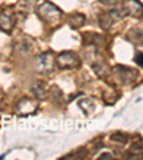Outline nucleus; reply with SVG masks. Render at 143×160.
I'll return each mask as SVG.
<instances>
[{"mask_svg": "<svg viewBox=\"0 0 143 160\" xmlns=\"http://www.w3.org/2000/svg\"><path fill=\"white\" fill-rule=\"evenodd\" d=\"M37 13L47 23H56L62 17V10L50 2H43L37 7Z\"/></svg>", "mask_w": 143, "mask_h": 160, "instance_id": "f257e3e1", "label": "nucleus"}, {"mask_svg": "<svg viewBox=\"0 0 143 160\" xmlns=\"http://www.w3.org/2000/svg\"><path fill=\"white\" fill-rule=\"evenodd\" d=\"M54 63L60 69H74L80 64V59L73 52H63L54 59Z\"/></svg>", "mask_w": 143, "mask_h": 160, "instance_id": "f03ea898", "label": "nucleus"}, {"mask_svg": "<svg viewBox=\"0 0 143 160\" xmlns=\"http://www.w3.org/2000/svg\"><path fill=\"white\" fill-rule=\"evenodd\" d=\"M14 24H16V16L12 9L0 10V30H3L4 33H10Z\"/></svg>", "mask_w": 143, "mask_h": 160, "instance_id": "7ed1b4c3", "label": "nucleus"}, {"mask_svg": "<svg viewBox=\"0 0 143 160\" xmlns=\"http://www.w3.org/2000/svg\"><path fill=\"white\" fill-rule=\"evenodd\" d=\"M36 63L39 67L40 73H50L53 70V64H54V57L52 52H47V53H42L40 56L36 57Z\"/></svg>", "mask_w": 143, "mask_h": 160, "instance_id": "20e7f679", "label": "nucleus"}, {"mask_svg": "<svg viewBox=\"0 0 143 160\" xmlns=\"http://www.w3.org/2000/svg\"><path fill=\"white\" fill-rule=\"evenodd\" d=\"M115 74H116L119 82H122V83H130V82H133L137 76V73L135 70L129 69V67H123V66L115 67Z\"/></svg>", "mask_w": 143, "mask_h": 160, "instance_id": "39448f33", "label": "nucleus"}, {"mask_svg": "<svg viewBox=\"0 0 143 160\" xmlns=\"http://www.w3.org/2000/svg\"><path fill=\"white\" fill-rule=\"evenodd\" d=\"M123 13L130 16H142V3L139 0H126Z\"/></svg>", "mask_w": 143, "mask_h": 160, "instance_id": "423d86ee", "label": "nucleus"}, {"mask_svg": "<svg viewBox=\"0 0 143 160\" xmlns=\"http://www.w3.org/2000/svg\"><path fill=\"white\" fill-rule=\"evenodd\" d=\"M36 109H37V104L34 103L33 100H29V99L20 100L19 103H17V106H16L17 112H19V113H23V114L33 113V112H36Z\"/></svg>", "mask_w": 143, "mask_h": 160, "instance_id": "0eeeda50", "label": "nucleus"}, {"mask_svg": "<svg viewBox=\"0 0 143 160\" xmlns=\"http://www.w3.org/2000/svg\"><path fill=\"white\" fill-rule=\"evenodd\" d=\"M32 93L37 97V99H43L46 96V84L43 82H36L32 86Z\"/></svg>", "mask_w": 143, "mask_h": 160, "instance_id": "6e6552de", "label": "nucleus"}, {"mask_svg": "<svg viewBox=\"0 0 143 160\" xmlns=\"http://www.w3.org/2000/svg\"><path fill=\"white\" fill-rule=\"evenodd\" d=\"M84 23V16L80 13H74L72 16H69V24L70 27H73V29H79L80 26H83Z\"/></svg>", "mask_w": 143, "mask_h": 160, "instance_id": "1a4fd4ad", "label": "nucleus"}, {"mask_svg": "<svg viewBox=\"0 0 143 160\" xmlns=\"http://www.w3.org/2000/svg\"><path fill=\"white\" fill-rule=\"evenodd\" d=\"M113 22H115V19L110 16V13H106V14H103V16H100V26L105 30L110 29V26L113 24Z\"/></svg>", "mask_w": 143, "mask_h": 160, "instance_id": "9d476101", "label": "nucleus"}, {"mask_svg": "<svg viewBox=\"0 0 143 160\" xmlns=\"http://www.w3.org/2000/svg\"><path fill=\"white\" fill-rule=\"evenodd\" d=\"M112 140H113V142H122V143H126L127 136H123V134H120V133H116V134L112 136Z\"/></svg>", "mask_w": 143, "mask_h": 160, "instance_id": "9b49d317", "label": "nucleus"}, {"mask_svg": "<svg viewBox=\"0 0 143 160\" xmlns=\"http://www.w3.org/2000/svg\"><path fill=\"white\" fill-rule=\"evenodd\" d=\"M102 4H105V6H113V4H117L120 2V0H99Z\"/></svg>", "mask_w": 143, "mask_h": 160, "instance_id": "f8f14e48", "label": "nucleus"}, {"mask_svg": "<svg viewBox=\"0 0 143 160\" xmlns=\"http://www.w3.org/2000/svg\"><path fill=\"white\" fill-rule=\"evenodd\" d=\"M135 62H136L137 64H139V67H142V53H137L136 54V57H135Z\"/></svg>", "mask_w": 143, "mask_h": 160, "instance_id": "ddd939ff", "label": "nucleus"}, {"mask_svg": "<svg viewBox=\"0 0 143 160\" xmlns=\"http://www.w3.org/2000/svg\"><path fill=\"white\" fill-rule=\"evenodd\" d=\"M100 159H113V154L112 153H103L100 156Z\"/></svg>", "mask_w": 143, "mask_h": 160, "instance_id": "4468645a", "label": "nucleus"}]
</instances>
